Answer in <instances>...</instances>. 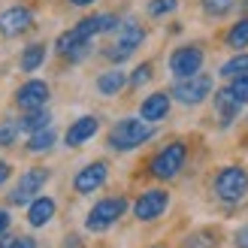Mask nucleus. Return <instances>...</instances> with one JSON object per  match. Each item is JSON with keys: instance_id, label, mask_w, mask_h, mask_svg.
<instances>
[{"instance_id": "obj_28", "label": "nucleus", "mask_w": 248, "mask_h": 248, "mask_svg": "<svg viewBox=\"0 0 248 248\" xmlns=\"http://www.w3.org/2000/svg\"><path fill=\"white\" fill-rule=\"evenodd\" d=\"M230 94L236 97L239 103H248V73H242V76L230 79Z\"/></svg>"}, {"instance_id": "obj_25", "label": "nucleus", "mask_w": 248, "mask_h": 248, "mask_svg": "<svg viewBox=\"0 0 248 248\" xmlns=\"http://www.w3.org/2000/svg\"><path fill=\"white\" fill-rule=\"evenodd\" d=\"M152 76H155V67L145 61V64H140V67L133 70V76L127 79V85H130V88H142L145 82H152Z\"/></svg>"}, {"instance_id": "obj_20", "label": "nucleus", "mask_w": 248, "mask_h": 248, "mask_svg": "<svg viewBox=\"0 0 248 248\" xmlns=\"http://www.w3.org/2000/svg\"><path fill=\"white\" fill-rule=\"evenodd\" d=\"M52 124V115L46 112V109H31L24 118H18V127H21V133H36V130H43V127H48Z\"/></svg>"}, {"instance_id": "obj_18", "label": "nucleus", "mask_w": 248, "mask_h": 248, "mask_svg": "<svg viewBox=\"0 0 248 248\" xmlns=\"http://www.w3.org/2000/svg\"><path fill=\"white\" fill-rule=\"evenodd\" d=\"M43 61H46V46H43V43H31V46L21 52L18 67H21V73H33V70L43 67Z\"/></svg>"}, {"instance_id": "obj_33", "label": "nucleus", "mask_w": 248, "mask_h": 248, "mask_svg": "<svg viewBox=\"0 0 248 248\" xmlns=\"http://www.w3.org/2000/svg\"><path fill=\"white\" fill-rule=\"evenodd\" d=\"M70 3H73V6H91L94 0H70Z\"/></svg>"}, {"instance_id": "obj_3", "label": "nucleus", "mask_w": 248, "mask_h": 248, "mask_svg": "<svg viewBox=\"0 0 248 248\" xmlns=\"http://www.w3.org/2000/svg\"><path fill=\"white\" fill-rule=\"evenodd\" d=\"M212 191L221 203H242L245 197H248V170L245 167H224V170H218V176L212 182Z\"/></svg>"}, {"instance_id": "obj_8", "label": "nucleus", "mask_w": 248, "mask_h": 248, "mask_svg": "<svg viewBox=\"0 0 248 248\" xmlns=\"http://www.w3.org/2000/svg\"><path fill=\"white\" fill-rule=\"evenodd\" d=\"M203 61H206V52L200 46H179L176 52L170 55V73L176 79L197 76V73L203 70Z\"/></svg>"}, {"instance_id": "obj_21", "label": "nucleus", "mask_w": 248, "mask_h": 248, "mask_svg": "<svg viewBox=\"0 0 248 248\" xmlns=\"http://www.w3.org/2000/svg\"><path fill=\"white\" fill-rule=\"evenodd\" d=\"M58 142V133L52 130V127H43V130H36V133H31V140H28V152L31 155H43V152H48Z\"/></svg>"}, {"instance_id": "obj_32", "label": "nucleus", "mask_w": 248, "mask_h": 248, "mask_svg": "<svg viewBox=\"0 0 248 248\" xmlns=\"http://www.w3.org/2000/svg\"><path fill=\"white\" fill-rule=\"evenodd\" d=\"M9 176H12V167L6 164V160H0V185H6Z\"/></svg>"}, {"instance_id": "obj_27", "label": "nucleus", "mask_w": 248, "mask_h": 248, "mask_svg": "<svg viewBox=\"0 0 248 248\" xmlns=\"http://www.w3.org/2000/svg\"><path fill=\"white\" fill-rule=\"evenodd\" d=\"M185 248H218V239L212 233H191L185 239Z\"/></svg>"}, {"instance_id": "obj_24", "label": "nucleus", "mask_w": 248, "mask_h": 248, "mask_svg": "<svg viewBox=\"0 0 248 248\" xmlns=\"http://www.w3.org/2000/svg\"><path fill=\"white\" fill-rule=\"evenodd\" d=\"M179 9V0H148V16L160 18V16H172Z\"/></svg>"}, {"instance_id": "obj_16", "label": "nucleus", "mask_w": 248, "mask_h": 248, "mask_svg": "<svg viewBox=\"0 0 248 248\" xmlns=\"http://www.w3.org/2000/svg\"><path fill=\"white\" fill-rule=\"evenodd\" d=\"M239 100L230 94V88H221V91H215V112H218V118H221V127H230L233 121H236V115H239Z\"/></svg>"}, {"instance_id": "obj_10", "label": "nucleus", "mask_w": 248, "mask_h": 248, "mask_svg": "<svg viewBox=\"0 0 248 248\" xmlns=\"http://www.w3.org/2000/svg\"><path fill=\"white\" fill-rule=\"evenodd\" d=\"M33 28V9L31 6H9L0 12V33L6 36V40H12V36H21V33H28Z\"/></svg>"}, {"instance_id": "obj_4", "label": "nucleus", "mask_w": 248, "mask_h": 248, "mask_svg": "<svg viewBox=\"0 0 248 248\" xmlns=\"http://www.w3.org/2000/svg\"><path fill=\"white\" fill-rule=\"evenodd\" d=\"M124 212H127V200H124V197H106V200L91 206V212L85 215V227L91 233H103L112 224H118V218Z\"/></svg>"}, {"instance_id": "obj_2", "label": "nucleus", "mask_w": 248, "mask_h": 248, "mask_svg": "<svg viewBox=\"0 0 248 248\" xmlns=\"http://www.w3.org/2000/svg\"><path fill=\"white\" fill-rule=\"evenodd\" d=\"M185 164H188V145L182 140H176V142H167L152 160H148V172L160 182H170L185 170Z\"/></svg>"}, {"instance_id": "obj_11", "label": "nucleus", "mask_w": 248, "mask_h": 248, "mask_svg": "<svg viewBox=\"0 0 248 248\" xmlns=\"http://www.w3.org/2000/svg\"><path fill=\"white\" fill-rule=\"evenodd\" d=\"M106 179H109V167L103 164V160H94V164H88V167H82L79 172H76V179H73V191L76 194H94V191H100L103 185H106Z\"/></svg>"}, {"instance_id": "obj_29", "label": "nucleus", "mask_w": 248, "mask_h": 248, "mask_svg": "<svg viewBox=\"0 0 248 248\" xmlns=\"http://www.w3.org/2000/svg\"><path fill=\"white\" fill-rule=\"evenodd\" d=\"M6 248H36V239H31V236H16Z\"/></svg>"}, {"instance_id": "obj_30", "label": "nucleus", "mask_w": 248, "mask_h": 248, "mask_svg": "<svg viewBox=\"0 0 248 248\" xmlns=\"http://www.w3.org/2000/svg\"><path fill=\"white\" fill-rule=\"evenodd\" d=\"M233 245H236V248H248V227H239V230H236Z\"/></svg>"}, {"instance_id": "obj_6", "label": "nucleus", "mask_w": 248, "mask_h": 248, "mask_svg": "<svg viewBox=\"0 0 248 248\" xmlns=\"http://www.w3.org/2000/svg\"><path fill=\"white\" fill-rule=\"evenodd\" d=\"M182 106H200L209 94H212V76L206 73H197V76H188V79H176L170 91Z\"/></svg>"}, {"instance_id": "obj_34", "label": "nucleus", "mask_w": 248, "mask_h": 248, "mask_svg": "<svg viewBox=\"0 0 248 248\" xmlns=\"http://www.w3.org/2000/svg\"><path fill=\"white\" fill-rule=\"evenodd\" d=\"M155 248H160V245H155Z\"/></svg>"}, {"instance_id": "obj_26", "label": "nucleus", "mask_w": 248, "mask_h": 248, "mask_svg": "<svg viewBox=\"0 0 248 248\" xmlns=\"http://www.w3.org/2000/svg\"><path fill=\"white\" fill-rule=\"evenodd\" d=\"M236 6V0H203V12L206 16H227V12Z\"/></svg>"}, {"instance_id": "obj_17", "label": "nucleus", "mask_w": 248, "mask_h": 248, "mask_svg": "<svg viewBox=\"0 0 248 248\" xmlns=\"http://www.w3.org/2000/svg\"><path fill=\"white\" fill-rule=\"evenodd\" d=\"M124 85H127V76H124L121 70H106L97 76V91H100L103 97H115L124 91Z\"/></svg>"}, {"instance_id": "obj_13", "label": "nucleus", "mask_w": 248, "mask_h": 248, "mask_svg": "<svg viewBox=\"0 0 248 248\" xmlns=\"http://www.w3.org/2000/svg\"><path fill=\"white\" fill-rule=\"evenodd\" d=\"M97 130H100V118H97V115H82V118H76V121L67 127L64 142H67L70 148H79V145H85L88 140H94Z\"/></svg>"}, {"instance_id": "obj_31", "label": "nucleus", "mask_w": 248, "mask_h": 248, "mask_svg": "<svg viewBox=\"0 0 248 248\" xmlns=\"http://www.w3.org/2000/svg\"><path fill=\"white\" fill-rule=\"evenodd\" d=\"M9 224H12V215L6 212V209H0V236L9 230Z\"/></svg>"}, {"instance_id": "obj_14", "label": "nucleus", "mask_w": 248, "mask_h": 248, "mask_svg": "<svg viewBox=\"0 0 248 248\" xmlns=\"http://www.w3.org/2000/svg\"><path fill=\"white\" fill-rule=\"evenodd\" d=\"M170 103H172V97L167 91H155V94H148L142 106H140V118L148 121V124H157V121H164L170 115Z\"/></svg>"}, {"instance_id": "obj_7", "label": "nucleus", "mask_w": 248, "mask_h": 248, "mask_svg": "<svg viewBox=\"0 0 248 248\" xmlns=\"http://www.w3.org/2000/svg\"><path fill=\"white\" fill-rule=\"evenodd\" d=\"M167 209H170V191H164V188H148V191H142L140 197H136L133 218L142 221V224H148V221H157Z\"/></svg>"}, {"instance_id": "obj_5", "label": "nucleus", "mask_w": 248, "mask_h": 248, "mask_svg": "<svg viewBox=\"0 0 248 248\" xmlns=\"http://www.w3.org/2000/svg\"><path fill=\"white\" fill-rule=\"evenodd\" d=\"M115 33H118L115 46H109V48H106V58H109V61H115V64L127 61V58L136 52V48L145 43V28H142V24H136V21H121Z\"/></svg>"}, {"instance_id": "obj_12", "label": "nucleus", "mask_w": 248, "mask_h": 248, "mask_svg": "<svg viewBox=\"0 0 248 248\" xmlns=\"http://www.w3.org/2000/svg\"><path fill=\"white\" fill-rule=\"evenodd\" d=\"M48 85L43 79H31V82H24L21 88L16 91V106L21 109V112H31V109H46L48 103Z\"/></svg>"}, {"instance_id": "obj_23", "label": "nucleus", "mask_w": 248, "mask_h": 248, "mask_svg": "<svg viewBox=\"0 0 248 248\" xmlns=\"http://www.w3.org/2000/svg\"><path fill=\"white\" fill-rule=\"evenodd\" d=\"M18 133H21L18 118H6V121H0V148L12 145V142L18 140Z\"/></svg>"}, {"instance_id": "obj_9", "label": "nucleus", "mask_w": 248, "mask_h": 248, "mask_svg": "<svg viewBox=\"0 0 248 248\" xmlns=\"http://www.w3.org/2000/svg\"><path fill=\"white\" fill-rule=\"evenodd\" d=\"M46 182H48V170H43V167L28 170V172L18 179L16 188L9 191V203H12V206H28L33 197L46 188Z\"/></svg>"}, {"instance_id": "obj_1", "label": "nucleus", "mask_w": 248, "mask_h": 248, "mask_svg": "<svg viewBox=\"0 0 248 248\" xmlns=\"http://www.w3.org/2000/svg\"><path fill=\"white\" fill-rule=\"evenodd\" d=\"M152 136H155V124H148L142 118H121L109 130V148L112 152H133V148L145 145Z\"/></svg>"}, {"instance_id": "obj_19", "label": "nucleus", "mask_w": 248, "mask_h": 248, "mask_svg": "<svg viewBox=\"0 0 248 248\" xmlns=\"http://www.w3.org/2000/svg\"><path fill=\"white\" fill-rule=\"evenodd\" d=\"M227 48H233V52H245L248 48V16H242L233 28L227 31Z\"/></svg>"}, {"instance_id": "obj_15", "label": "nucleus", "mask_w": 248, "mask_h": 248, "mask_svg": "<svg viewBox=\"0 0 248 248\" xmlns=\"http://www.w3.org/2000/svg\"><path fill=\"white\" fill-rule=\"evenodd\" d=\"M55 212H58V203L52 200V197H40V194H36L33 200L28 203V224L40 230V227H46L48 221L55 218Z\"/></svg>"}, {"instance_id": "obj_22", "label": "nucleus", "mask_w": 248, "mask_h": 248, "mask_svg": "<svg viewBox=\"0 0 248 248\" xmlns=\"http://www.w3.org/2000/svg\"><path fill=\"white\" fill-rule=\"evenodd\" d=\"M218 73H221V76H224V79H236V76H242V73H248V55H245V52H239L236 58L224 61Z\"/></svg>"}]
</instances>
